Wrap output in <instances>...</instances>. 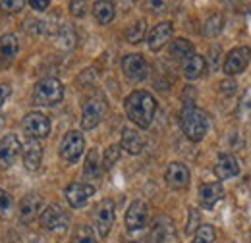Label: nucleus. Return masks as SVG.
<instances>
[{
	"label": "nucleus",
	"mask_w": 251,
	"mask_h": 243,
	"mask_svg": "<svg viewBox=\"0 0 251 243\" xmlns=\"http://www.w3.org/2000/svg\"><path fill=\"white\" fill-rule=\"evenodd\" d=\"M151 243H174V226L166 216H158L151 230Z\"/></svg>",
	"instance_id": "obj_18"
},
{
	"label": "nucleus",
	"mask_w": 251,
	"mask_h": 243,
	"mask_svg": "<svg viewBox=\"0 0 251 243\" xmlns=\"http://www.w3.org/2000/svg\"><path fill=\"white\" fill-rule=\"evenodd\" d=\"M70 12H72L75 18L85 16V12H87V4H85V0H72V2H70Z\"/></svg>",
	"instance_id": "obj_35"
},
{
	"label": "nucleus",
	"mask_w": 251,
	"mask_h": 243,
	"mask_svg": "<svg viewBox=\"0 0 251 243\" xmlns=\"http://www.w3.org/2000/svg\"><path fill=\"white\" fill-rule=\"evenodd\" d=\"M170 54L174 58H180V60H186L189 58L193 52V45L189 43L188 39H176L174 43H170Z\"/></svg>",
	"instance_id": "obj_26"
},
{
	"label": "nucleus",
	"mask_w": 251,
	"mask_h": 243,
	"mask_svg": "<svg viewBox=\"0 0 251 243\" xmlns=\"http://www.w3.org/2000/svg\"><path fill=\"white\" fill-rule=\"evenodd\" d=\"M122 70H124L126 77L131 81H143L147 77L149 66L141 54H127L122 58Z\"/></svg>",
	"instance_id": "obj_12"
},
{
	"label": "nucleus",
	"mask_w": 251,
	"mask_h": 243,
	"mask_svg": "<svg viewBox=\"0 0 251 243\" xmlns=\"http://www.w3.org/2000/svg\"><path fill=\"white\" fill-rule=\"evenodd\" d=\"M180 118H182V129H184V133H186V137H188L189 141L197 143V141H201L207 135L209 116L201 108H197L193 104H186Z\"/></svg>",
	"instance_id": "obj_2"
},
{
	"label": "nucleus",
	"mask_w": 251,
	"mask_h": 243,
	"mask_svg": "<svg viewBox=\"0 0 251 243\" xmlns=\"http://www.w3.org/2000/svg\"><path fill=\"white\" fill-rule=\"evenodd\" d=\"M224 2H228V4H234V2H240V0H224Z\"/></svg>",
	"instance_id": "obj_41"
},
{
	"label": "nucleus",
	"mask_w": 251,
	"mask_h": 243,
	"mask_svg": "<svg viewBox=\"0 0 251 243\" xmlns=\"http://www.w3.org/2000/svg\"><path fill=\"white\" fill-rule=\"evenodd\" d=\"M149 220V209L143 201H133L126 213V226L129 232H139L147 226Z\"/></svg>",
	"instance_id": "obj_11"
},
{
	"label": "nucleus",
	"mask_w": 251,
	"mask_h": 243,
	"mask_svg": "<svg viewBox=\"0 0 251 243\" xmlns=\"http://www.w3.org/2000/svg\"><path fill=\"white\" fill-rule=\"evenodd\" d=\"M74 243H97L93 228H89V226L77 228V232H75V236H74Z\"/></svg>",
	"instance_id": "obj_33"
},
{
	"label": "nucleus",
	"mask_w": 251,
	"mask_h": 243,
	"mask_svg": "<svg viewBox=\"0 0 251 243\" xmlns=\"http://www.w3.org/2000/svg\"><path fill=\"white\" fill-rule=\"evenodd\" d=\"M222 197L224 191L219 182H207L199 187V203L203 209H213Z\"/></svg>",
	"instance_id": "obj_19"
},
{
	"label": "nucleus",
	"mask_w": 251,
	"mask_h": 243,
	"mask_svg": "<svg viewBox=\"0 0 251 243\" xmlns=\"http://www.w3.org/2000/svg\"><path fill=\"white\" fill-rule=\"evenodd\" d=\"M250 60H251L250 47H236V49H232L226 54V58H224V73L228 77H234V75L242 73L248 68Z\"/></svg>",
	"instance_id": "obj_6"
},
{
	"label": "nucleus",
	"mask_w": 251,
	"mask_h": 243,
	"mask_svg": "<svg viewBox=\"0 0 251 243\" xmlns=\"http://www.w3.org/2000/svg\"><path fill=\"white\" fill-rule=\"evenodd\" d=\"M8 97H10V87L4 85V83H0V108H2V104L6 102Z\"/></svg>",
	"instance_id": "obj_40"
},
{
	"label": "nucleus",
	"mask_w": 251,
	"mask_h": 243,
	"mask_svg": "<svg viewBox=\"0 0 251 243\" xmlns=\"http://www.w3.org/2000/svg\"><path fill=\"white\" fill-rule=\"evenodd\" d=\"M85 149V139L79 131H68L60 143V156L66 162H77Z\"/></svg>",
	"instance_id": "obj_8"
},
{
	"label": "nucleus",
	"mask_w": 251,
	"mask_h": 243,
	"mask_svg": "<svg viewBox=\"0 0 251 243\" xmlns=\"http://www.w3.org/2000/svg\"><path fill=\"white\" fill-rule=\"evenodd\" d=\"M10 203H12L10 195H8L4 189H0V214H4L8 209H10Z\"/></svg>",
	"instance_id": "obj_37"
},
{
	"label": "nucleus",
	"mask_w": 251,
	"mask_h": 243,
	"mask_svg": "<svg viewBox=\"0 0 251 243\" xmlns=\"http://www.w3.org/2000/svg\"><path fill=\"white\" fill-rule=\"evenodd\" d=\"M215 174H217L219 180H230V178L238 176L240 174V164H238L236 156L230 154V152H222L219 158H217Z\"/></svg>",
	"instance_id": "obj_15"
},
{
	"label": "nucleus",
	"mask_w": 251,
	"mask_h": 243,
	"mask_svg": "<svg viewBox=\"0 0 251 243\" xmlns=\"http://www.w3.org/2000/svg\"><path fill=\"white\" fill-rule=\"evenodd\" d=\"M68 222H70L68 214L58 205H50L41 213V226L49 232H64L68 228Z\"/></svg>",
	"instance_id": "obj_9"
},
{
	"label": "nucleus",
	"mask_w": 251,
	"mask_h": 243,
	"mask_svg": "<svg viewBox=\"0 0 251 243\" xmlns=\"http://www.w3.org/2000/svg\"><path fill=\"white\" fill-rule=\"evenodd\" d=\"M222 24H224L222 16H220V14H213V16H211V18L205 22L203 35H207V37H215V35H219L220 29H222Z\"/></svg>",
	"instance_id": "obj_28"
},
{
	"label": "nucleus",
	"mask_w": 251,
	"mask_h": 243,
	"mask_svg": "<svg viewBox=\"0 0 251 243\" xmlns=\"http://www.w3.org/2000/svg\"><path fill=\"white\" fill-rule=\"evenodd\" d=\"M168 6V0H147V10L151 14H162Z\"/></svg>",
	"instance_id": "obj_36"
},
{
	"label": "nucleus",
	"mask_w": 251,
	"mask_h": 243,
	"mask_svg": "<svg viewBox=\"0 0 251 243\" xmlns=\"http://www.w3.org/2000/svg\"><path fill=\"white\" fill-rule=\"evenodd\" d=\"M118 160H120V145H110L104 151V156H102V168L110 170Z\"/></svg>",
	"instance_id": "obj_30"
},
{
	"label": "nucleus",
	"mask_w": 251,
	"mask_h": 243,
	"mask_svg": "<svg viewBox=\"0 0 251 243\" xmlns=\"http://www.w3.org/2000/svg\"><path fill=\"white\" fill-rule=\"evenodd\" d=\"M95 193V187L91 183H70L68 187H66V191H64V195H66V201L70 203V207H74V209H81V207H85L87 205V201L93 197Z\"/></svg>",
	"instance_id": "obj_10"
},
{
	"label": "nucleus",
	"mask_w": 251,
	"mask_h": 243,
	"mask_svg": "<svg viewBox=\"0 0 251 243\" xmlns=\"http://www.w3.org/2000/svg\"><path fill=\"white\" fill-rule=\"evenodd\" d=\"M172 24L170 22H162V24H158L155 25L151 33H149V37H147V45H149V49L153 50V52H158L168 41H170V37H172Z\"/></svg>",
	"instance_id": "obj_17"
},
{
	"label": "nucleus",
	"mask_w": 251,
	"mask_h": 243,
	"mask_svg": "<svg viewBox=\"0 0 251 243\" xmlns=\"http://www.w3.org/2000/svg\"><path fill=\"white\" fill-rule=\"evenodd\" d=\"M126 114L135 125L147 129L157 112V100L151 93L147 91H133L124 102Z\"/></svg>",
	"instance_id": "obj_1"
},
{
	"label": "nucleus",
	"mask_w": 251,
	"mask_h": 243,
	"mask_svg": "<svg viewBox=\"0 0 251 243\" xmlns=\"http://www.w3.org/2000/svg\"><path fill=\"white\" fill-rule=\"evenodd\" d=\"M215 228L213 226H209V224H203V226H199V230H197V234H195V238H193V242L191 243H213L215 242Z\"/></svg>",
	"instance_id": "obj_29"
},
{
	"label": "nucleus",
	"mask_w": 251,
	"mask_h": 243,
	"mask_svg": "<svg viewBox=\"0 0 251 243\" xmlns=\"http://www.w3.org/2000/svg\"><path fill=\"white\" fill-rule=\"evenodd\" d=\"M29 6L37 12H45L50 6V0H29Z\"/></svg>",
	"instance_id": "obj_38"
},
{
	"label": "nucleus",
	"mask_w": 251,
	"mask_h": 243,
	"mask_svg": "<svg viewBox=\"0 0 251 243\" xmlns=\"http://www.w3.org/2000/svg\"><path fill=\"white\" fill-rule=\"evenodd\" d=\"M197 224H199V214H197L195 211H193V209H191V211H189V222H188V228H186V232H188V234H191V232L195 230V226H197Z\"/></svg>",
	"instance_id": "obj_39"
},
{
	"label": "nucleus",
	"mask_w": 251,
	"mask_h": 243,
	"mask_svg": "<svg viewBox=\"0 0 251 243\" xmlns=\"http://www.w3.org/2000/svg\"><path fill=\"white\" fill-rule=\"evenodd\" d=\"M100 170H102V162L99 158V151L97 149H91L87 158H85V166H83V176L89 178V180H95L100 176Z\"/></svg>",
	"instance_id": "obj_25"
},
{
	"label": "nucleus",
	"mask_w": 251,
	"mask_h": 243,
	"mask_svg": "<svg viewBox=\"0 0 251 243\" xmlns=\"http://www.w3.org/2000/svg\"><path fill=\"white\" fill-rule=\"evenodd\" d=\"M164 180H166V183H168L172 189H184V187H188V183H189L188 166L182 164V162H172V164H168L166 174H164Z\"/></svg>",
	"instance_id": "obj_14"
},
{
	"label": "nucleus",
	"mask_w": 251,
	"mask_h": 243,
	"mask_svg": "<svg viewBox=\"0 0 251 243\" xmlns=\"http://www.w3.org/2000/svg\"><path fill=\"white\" fill-rule=\"evenodd\" d=\"M58 43L64 49H72L75 45V33L72 29V25H64L62 29L58 31Z\"/></svg>",
	"instance_id": "obj_32"
},
{
	"label": "nucleus",
	"mask_w": 251,
	"mask_h": 243,
	"mask_svg": "<svg viewBox=\"0 0 251 243\" xmlns=\"http://www.w3.org/2000/svg\"><path fill=\"white\" fill-rule=\"evenodd\" d=\"M93 14L99 24L106 25V24H110L114 20L116 10H114V4L110 0H97L93 4Z\"/></svg>",
	"instance_id": "obj_23"
},
{
	"label": "nucleus",
	"mask_w": 251,
	"mask_h": 243,
	"mask_svg": "<svg viewBox=\"0 0 251 243\" xmlns=\"http://www.w3.org/2000/svg\"><path fill=\"white\" fill-rule=\"evenodd\" d=\"M20 151H22V143L16 135H6L2 137L0 141V168H10L16 158L20 156Z\"/></svg>",
	"instance_id": "obj_13"
},
{
	"label": "nucleus",
	"mask_w": 251,
	"mask_h": 243,
	"mask_svg": "<svg viewBox=\"0 0 251 243\" xmlns=\"http://www.w3.org/2000/svg\"><path fill=\"white\" fill-rule=\"evenodd\" d=\"M64 87L56 77L41 79L33 89V102L39 106H54L62 100Z\"/></svg>",
	"instance_id": "obj_3"
},
{
	"label": "nucleus",
	"mask_w": 251,
	"mask_h": 243,
	"mask_svg": "<svg viewBox=\"0 0 251 243\" xmlns=\"http://www.w3.org/2000/svg\"><path fill=\"white\" fill-rule=\"evenodd\" d=\"M106 114V100L102 95H93L85 100L83 112H81V127L83 129H93L97 127Z\"/></svg>",
	"instance_id": "obj_4"
},
{
	"label": "nucleus",
	"mask_w": 251,
	"mask_h": 243,
	"mask_svg": "<svg viewBox=\"0 0 251 243\" xmlns=\"http://www.w3.org/2000/svg\"><path fill=\"white\" fill-rule=\"evenodd\" d=\"M145 147V139L143 135L133 129V127H124L122 129V149L127 151L129 154H139Z\"/></svg>",
	"instance_id": "obj_20"
},
{
	"label": "nucleus",
	"mask_w": 251,
	"mask_h": 243,
	"mask_svg": "<svg viewBox=\"0 0 251 243\" xmlns=\"http://www.w3.org/2000/svg\"><path fill=\"white\" fill-rule=\"evenodd\" d=\"M238 116L242 120H251V85L246 89L242 100H240V106H238Z\"/></svg>",
	"instance_id": "obj_31"
},
{
	"label": "nucleus",
	"mask_w": 251,
	"mask_h": 243,
	"mask_svg": "<svg viewBox=\"0 0 251 243\" xmlns=\"http://www.w3.org/2000/svg\"><path fill=\"white\" fill-rule=\"evenodd\" d=\"M25 0H0V10L4 14H18L22 12Z\"/></svg>",
	"instance_id": "obj_34"
},
{
	"label": "nucleus",
	"mask_w": 251,
	"mask_h": 243,
	"mask_svg": "<svg viewBox=\"0 0 251 243\" xmlns=\"http://www.w3.org/2000/svg\"><path fill=\"white\" fill-rule=\"evenodd\" d=\"M18 49H20V43H18V37L16 35L6 33V35L0 37V56L2 58L12 60L18 54Z\"/></svg>",
	"instance_id": "obj_24"
},
{
	"label": "nucleus",
	"mask_w": 251,
	"mask_h": 243,
	"mask_svg": "<svg viewBox=\"0 0 251 243\" xmlns=\"http://www.w3.org/2000/svg\"><path fill=\"white\" fill-rule=\"evenodd\" d=\"M205 70H207V62H205L203 56H199V54H191L182 64V72H184V77L186 79H197V77H201L205 73Z\"/></svg>",
	"instance_id": "obj_22"
},
{
	"label": "nucleus",
	"mask_w": 251,
	"mask_h": 243,
	"mask_svg": "<svg viewBox=\"0 0 251 243\" xmlns=\"http://www.w3.org/2000/svg\"><path fill=\"white\" fill-rule=\"evenodd\" d=\"M114 218H116V207H114V201L110 199H104L100 201L93 211V222H95V230L100 238H106L110 234V228L114 224Z\"/></svg>",
	"instance_id": "obj_5"
},
{
	"label": "nucleus",
	"mask_w": 251,
	"mask_h": 243,
	"mask_svg": "<svg viewBox=\"0 0 251 243\" xmlns=\"http://www.w3.org/2000/svg\"><path fill=\"white\" fill-rule=\"evenodd\" d=\"M129 243H139V242H129Z\"/></svg>",
	"instance_id": "obj_42"
},
{
	"label": "nucleus",
	"mask_w": 251,
	"mask_h": 243,
	"mask_svg": "<svg viewBox=\"0 0 251 243\" xmlns=\"http://www.w3.org/2000/svg\"><path fill=\"white\" fill-rule=\"evenodd\" d=\"M41 162H43V147L39 145V141L31 139L24 147V164L29 172H35V170H39Z\"/></svg>",
	"instance_id": "obj_21"
},
{
	"label": "nucleus",
	"mask_w": 251,
	"mask_h": 243,
	"mask_svg": "<svg viewBox=\"0 0 251 243\" xmlns=\"http://www.w3.org/2000/svg\"><path fill=\"white\" fill-rule=\"evenodd\" d=\"M22 127H24V133L29 139H35V141L45 139L50 133V122H49V118L45 114H41V112H29L24 118Z\"/></svg>",
	"instance_id": "obj_7"
},
{
	"label": "nucleus",
	"mask_w": 251,
	"mask_h": 243,
	"mask_svg": "<svg viewBox=\"0 0 251 243\" xmlns=\"http://www.w3.org/2000/svg\"><path fill=\"white\" fill-rule=\"evenodd\" d=\"M145 31H147V24H145V20H139V22H135L129 29L126 31V39H127L131 45H137V43H141V41H143Z\"/></svg>",
	"instance_id": "obj_27"
},
{
	"label": "nucleus",
	"mask_w": 251,
	"mask_h": 243,
	"mask_svg": "<svg viewBox=\"0 0 251 243\" xmlns=\"http://www.w3.org/2000/svg\"><path fill=\"white\" fill-rule=\"evenodd\" d=\"M43 209V197L39 193H27L24 199H22V205H20V218L22 222L29 224L37 218V214L41 213Z\"/></svg>",
	"instance_id": "obj_16"
}]
</instances>
